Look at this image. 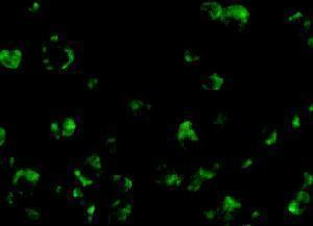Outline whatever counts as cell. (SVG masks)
<instances>
[{"instance_id": "obj_1", "label": "cell", "mask_w": 313, "mask_h": 226, "mask_svg": "<svg viewBox=\"0 0 313 226\" xmlns=\"http://www.w3.org/2000/svg\"><path fill=\"white\" fill-rule=\"evenodd\" d=\"M216 210L219 223L225 225L233 224L242 213L243 201L233 192H220Z\"/></svg>"}, {"instance_id": "obj_2", "label": "cell", "mask_w": 313, "mask_h": 226, "mask_svg": "<svg viewBox=\"0 0 313 226\" xmlns=\"http://www.w3.org/2000/svg\"><path fill=\"white\" fill-rule=\"evenodd\" d=\"M0 65L8 72L20 73L25 66V48L23 43L3 44L0 48Z\"/></svg>"}, {"instance_id": "obj_3", "label": "cell", "mask_w": 313, "mask_h": 226, "mask_svg": "<svg viewBox=\"0 0 313 226\" xmlns=\"http://www.w3.org/2000/svg\"><path fill=\"white\" fill-rule=\"evenodd\" d=\"M10 176V187L15 190L33 188L42 183L43 172L39 167L28 166L14 168Z\"/></svg>"}, {"instance_id": "obj_4", "label": "cell", "mask_w": 313, "mask_h": 226, "mask_svg": "<svg viewBox=\"0 0 313 226\" xmlns=\"http://www.w3.org/2000/svg\"><path fill=\"white\" fill-rule=\"evenodd\" d=\"M226 25H232L239 31L249 27L251 22V10L249 6L239 0H234L226 6Z\"/></svg>"}, {"instance_id": "obj_5", "label": "cell", "mask_w": 313, "mask_h": 226, "mask_svg": "<svg viewBox=\"0 0 313 226\" xmlns=\"http://www.w3.org/2000/svg\"><path fill=\"white\" fill-rule=\"evenodd\" d=\"M185 176L172 168H165L156 173L154 187L161 190L174 191L181 189L185 184Z\"/></svg>"}, {"instance_id": "obj_6", "label": "cell", "mask_w": 313, "mask_h": 226, "mask_svg": "<svg viewBox=\"0 0 313 226\" xmlns=\"http://www.w3.org/2000/svg\"><path fill=\"white\" fill-rule=\"evenodd\" d=\"M175 137L178 143H197L200 139V130L191 117H184L175 126Z\"/></svg>"}, {"instance_id": "obj_7", "label": "cell", "mask_w": 313, "mask_h": 226, "mask_svg": "<svg viewBox=\"0 0 313 226\" xmlns=\"http://www.w3.org/2000/svg\"><path fill=\"white\" fill-rule=\"evenodd\" d=\"M82 167L88 169L89 175H101L106 172L107 164L103 154L99 150H88L82 162Z\"/></svg>"}, {"instance_id": "obj_8", "label": "cell", "mask_w": 313, "mask_h": 226, "mask_svg": "<svg viewBox=\"0 0 313 226\" xmlns=\"http://www.w3.org/2000/svg\"><path fill=\"white\" fill-rule=\"evenodd\" d=\"M203 16L211 22L225 23L226 21V7L217 0H208L200 6Z\"/></svg>"}, {"instance_id": "obj_9", "label": "cell", "mask_w": 313, "mask_h": 226, "mask_svg": "<svg viewBox=\"0 0 313 226\" xmlns=\"http://www.w3.org/2000/svg\"><path fill=\"white\" fill-rule=\"evenodd\" d=\"M280 137H281L280 129L276 125L264 127L262 131L259 133L258 144L263 149L273 150L278 147L280 142Z\"/></svg>"}, {"instance_id": "obj_10", "label": "cell", "mask_w": 313, "mask_h": 226, "mask_svg": "<svg viewBox=\"0 0 313 226\" xmlns=\"http://www.w3.org/2000/svg\"><path fill=\"white\" fill-rule=\"evenodd\" d=\"M81 130V118L76 115H68L63 117L62 134L63 140L74 139Z\"/></svg>"}, {"instance_id": "obj_11", "label": "cell", "mask_w": 313, "mask_h": 226, "mask_svg": "<svg viewBox=\"0 0 313 226\" xmlns=\"http://www.w3.org/2000/svg\"><path fill=\"white\" fill-rule=\"evenodd\" d=\"M127 108L133 117L140 119L148 114L153 105L141 97H134L127 101Z\"/></svg>"}, {"instance_id": "obj_12", "label": "cell", "mask_w": 313, "mask_h": 226, "mask_svg": "<svg viewBox=\"0 0 313 226\" xmlns=\"http://www.w3.org/2000/svg\"><path fill=\"white\" fill-rule=\"evenodd\" d=\"M218 173L206 162L204 164H195L190 168V176L203 180L207 185H210L216 178Z\"/></svg>"}, {"instance_id": "obj_13", "label": "cell", "mask_w": 313, "mask_h": 226, "mask_svg": "<svg viewBox=\"0 0 313 226\" xmlns=\"http://www.w3.org/2000/svg\"><path fill=\"white\" fill-rule=\"evenodd\" d=\"M20 216L23 223L40 224L48 218L49 213L39 208H24L20 212Z\"/></svg>"}, {"instance_id": "obj_14", "label": "cell", "mask_w": 313, "mask_h": 226, "mask_svg": "<svg viewBox=\"0 0 313 226\" xmlns=\"http://www.w3.org/2000/svg\"><path fill=\"white\" fill-rule=\"evenodd\" d=\"M310 210L306 206L302 205L301 202H299L297 199H295L293 196H290L288 199L285 201V207H284V214L286 217L292 218V219H300L302 218L307 211Z\"/></svg>"}, {"instance_id": "obj_15", "label": "cell", "mask_w": 313, "mask_h": 226, "mask_svg": "<svg viewBox=\"0 0 313 226\" xmlns=\"http://www.w3.org/2000/svg\"><path fill=\"white\" fill-rule=\"evenodd\" d=\"M71 174L74 178V182L80 184L85 189L86 188L92 189V188L98 187L94 177H92L91 175H87V173L84 170V168L82 167V165H80V166L77 164L73 165L72 168H71Z\"/></svg>"}, {"instance_id": "obj_16", "label": "cell", "mask_w": 313, "mask_h": 226, "mask_svg": "<svg viewBox=\"0 0 313 226\" xmlns=\"http://www.w3.org/2000/svg\"><path fill=\"white\" fill-rule=\"evenodd\" d=\"M225 84V76L217 72H211L200 76V86L208 91H217Z\"/></svg>"}, {"instance_id": "obj_17", "label": "cell", "mask_w": 313, "mask_h": 226, "mask_svg": "<svg viewBox=\"0 0 313 226\" xmlns=\"http://www.w3.org/2000/svg\"><path fill=\"white\" fill-rule=\"evenodd\" d=\"M133 206H134L133 198L126 201H123L122 205L116 210H114L113 214H112L111 216H113L116 223L127 224L131 222V219L133 216Z\"/></svg>"}, {"instance_id": "obj_18", "label": "cell", "mask_w": 313, "mask_h": 226, "mask_svg": "<svg viewBox=\"0 0 313 226\" xmlns=\"http://www.w3.org/2000/svg\"><path fill=\"white\" fill-rule=\"evenodd\" d=\"M48 4L49 0H30L23 10V15L29 18H38L43 15Z\"/></svg>"}, {"instance_id": "obj_19", "label": "cell", "mask_w": 313, "mask_h": 226, "mask_svg": "<svg viewBox=\"0 0 313 226\" xmlns=\"http://www.w3.org/2000/svg\"><path fill=\"white\" fill-rule=\"evenodd\" d=\"M84 189L85 188L82 187L76 182H74L73 184L68 186V189H67V193H66V198H67V200H68V202L71 203V205H75V203H79V205L83 206L85 201L87 200Z\"/></svg>"}, {"instance_id": "obj_20", "label": "cell", "mask_w": 313, "mask_h": 226, "mask_svg": "<svg viewBox=\"0 0 313 226\" xmlns=\"http://www.w3.org/2000/svg\"><path fill=\"white\" fill-rule=\"evenodd\" d=\"M101 143L105 151L109 154H115L117 150L116 132L113 129H108L101 134Z\"/></svg>"}, {"instance_id": "obj_21", "label": "cell", "mask_w": 313, "mask_h": 226, "mask_svg": "<svg viewBox=\"0 0 313 226\" xmlns=\"http://www.w3.org/2000/svg\"><path fill=\"white\" fill-rule=\"evenodd\" d=\"M233 120V114L230 110H221L212 117V125L216 131L225 129Z\"/></svg>"}, {"instance_id": "obj_22", "label": "cell", "mask_w": 313, "mask_h": 226, "mask_svg": "<svg viewBox=\"0 0 313 226\" xmlns=\"http://www.w3.org/2000/svg\"><path fill=\"white\" fill-rule=\"evenodd\" d=\"M114 186H115V190L117 192H119V195H124V194H128L132 191L133 188V183L134 179L133 176L128 175V174H124V175H117L114 177Z\"/></svg>"}, {"instance_id": "obj_23", "label": "cell", "mask_w": 313, "mask_h": 226, "mask_svg": "<svg viewBox=\"0 0 313 226\" xmlns=\"http://www.w3.org/2000/svg\"><path fill=\"white\" fill-rule=\"evenodd\" d=\"M301 111L295 107L290 108V114H289V121H288V130L290 133H300L302 129V124H303V118H302Z\"/></svg>"}, {"instance_id": "obj_24", "label": "cell", "mask_w": 313, "mask_h": 226, "mask_svg": "<svg viewBox=\"0 0 313 226\" xmlns=\"http://www.w3.org/2000/svg\"><path fill=\"white\" fill-rule=\"evenodd\" d=\"M67 189H68V185H67V182L63 177L57 176L53 178L50 183V193L53 197L61 198L66 196Z\"/></svg>"}, {"instance_id": "obj_25", "label": "cell", "mask_w": 313, "mask_h": 226, "mask_svg": "<svg viewBox=\"0 0 313 226\" xmlns=\"http://www.w3.org/2000/svg\"><path fill=\"white\" fill-rule=\"evenodd\" d=\"M83 206H84V215L86 218V222L87 223L97 222V212H98L97 201H95V199H90V200L87 199Z\"/></svg>"}, {"instance_id": "obj_26", "label": "cell", "mask_w": 313, "mask_h": 226, "mask_svg": "<svg viewBox=\"0 0 313 226\" xmlns=\"http://www.w3.org/2000/svg\"><path fill=\"white\" fill-rule=\"evenodd\" d=\"M292 196L307 208L313 209V191L301 186L297 191L293 193Z\"/></svg>"}, {"instance_id": "obj_27", "label": "cell", "mask_w": 313, "mask_h": 226, "mask_svg": "<svg viewBox=\"0 0 313 226\" xmlns=\"http://www.w3.org/2000/svg\"><path fill=\"white\" fill-rule=\"evenodd\" d=\"M62 121L63 117L55 115L50 119V137L56 140H63L62 134Z\"/></svg>"}, {"instance_id": "obj_28", "label": "cell", "mask_w": 313, "mask_h": 226, "mask_svg": "<svg viewBox=\"0 0 313 226\" xmlns=\"http://www.w3.org/2000/svg\"><path fill=\"white\" fill-rule=\"evenodd\" d=\"M206 186H208L203 180H200L196 177L189 176L188 183L185 185V190L190 194H196L198 192H202Z\"/></svg>"}, {"instance_id": "obj_29", "label": "cell", "mask_w": 313, "mask_h": 226, "mask_svg": "<svg viewBox=\"0 0 313 226\" xmlns=\"http://www.w3.org/2000/svg\"><path fill=\"white\" fill-rule=\"evenodd\" d=\"M305 13L303 11L300 10H295V11H286L285 15H284V22L287 24L290 25H296V24H300L301 21L303 20V18L305 17Z\"/></svg>"}, {"instance_id": "obj_30", "label": "cell", "mask_w": 313, "mask_h": 226, "mask_svg": "<svg viewBox=\"0 0 313 226\" xmlns=\"http://www.w3.org/2000/svg\"><path fill=\"white\" fill-rule=\"evenodd\" d=\"M249 215L251 222L254 224H262L267 218L266 210L263 208H251Z\"/></svg>"}, {"instance_id": "obj_31", "label": "cell", "mask_w": 313, "mask_h": 226, "mask_svg": "<svg viewBox=\"0 0 313 226\" xmlns=\"http://www.w3.org/2000/svg\"><path fill=\"white\" fill-rule=\"evenodd\" d=\"M259 166V161L255 157H241L239 160V168L243 172H251Z\"/></svg>"}, {"instance_id": "obj_32", "label": "cell", "mask_w": 313, "mask_h": 226, "mask_svg": "<svg viewBox=\"0 0 313 226\" xmlns=\"http://www.w3.org/2000/svg\"><path fill=\"white\" fill-rule=\"evenodd\" d=\"M301 186L313 191V168L305 167L302 170Z\"/></svg>"}, {"instance_id": "obj_33", "label": "cell", "mask_w": 313, "mask_h": 226, "mask_svg": "<svg viewBox=\"0 0 313 226\" xmlns=\"http://www.w3.org/2000/svg\"><path fill=\"white\" fill-rule=\"evenodd\" d=\"M200 61V55L198 52L191 48V47H186L184 51V64L187 66H195L199 63Z\"/></svg>"}, {"instance_id": "obj_34", "label": "cell", "mask_w": 313, "mask_h": 226, "mask_svg": "<svg viewBox=\"0 0 313 226\" xmlns=\"http://www.w3.org/2000/svg\"><path fill=\"white\" fill-rule=\"evenodd\" d=\"M84 86L91 91H98L100 89V81L96 75L90 74L84 77Z\"/></svg>"}, {"instance_id": "obj_35", "label": "cell", "mask_w": 313, "mask_h": 226, "mask_svg": "<svg viewBox=\"0 0 313 226\" xmlns=\"http://www.w3.org/2000/svg\"><path fill=\"white\" fill-rule=\"evenodd\" d=\"M10 138H11V131L8 125L3 124L0 126V147H2V150L8 147V144L10 143Z\"/></svg>"}, {"instance_id": "obj_36", "label": "cell", "mask_w": 313, "mask_h": 226, "mask_svg": "<svg viewBox=\"0 0 313 226\" xmlns=\"http://www.w3.org/2000/svg\"><path fill=\"white\" fill-rule=\"evenodd\" d=\"M202 219L207 223L218 222V212L216 209L206 208L202 211Z\"/></svg>"}, {"instance_id": "obj_37", "label": "cell", "mask_w": 313, "mask_h": 226, "mask_svg": "<svg viewBox=\"0 0 313 226\" xmlns=\"http://www.w3.org/2000/svg\"><path fill=\"white\" fill-rule=\"evenodd\" d=\"M301 26V32L303 34H309L313 31V16L311 15H305L303 20L300 23Z\"/></svg>"}, {"instance_id": "obj_38", "label": "cell", "mask_w": 313, "mask_h": 226, "mask_svg": "<svg viewBox=\"0 0 313 226\" xmlns=\"http://www.w3.org/2000/svg\"><path fill=\"white\" fill-rule=\"evenodd\" d=\"M17 192H19V190H15L13 188H11L10 190H8L5 194V202L7 206H15L16 202L18 201V194Z\"/></svg>"}, {"instance_id": "obj_39", "label": "cell", "mask_w": 313, "mask_h": 226, "mask_svg": "<svg viewBox=\"0 0 313 226\" xmlns=\"http://www.w3.org/2000/svg\"><path fill=\"white\" fill-rule=\"evenodd\" d=\"M62 40H64V35L62 34V32L61 31H59L57 27L55 29L54 27V30L50 32V35H49V44H51V45H57V44H59V43H61L62 42Z\"/></svg>"}, {"instance_id": "obj_40", "label": "cell", "mask_w": 313, "mask_h": 226, "mask_svg": "<svg viewBox=\"0 0 313 226\" xmlns=\"http://www.w3.org/2000/svg\"><path fill=\"white\" fill-rule=\"evenodd\" d=\"M303 114L307 118H313V98L308 99L303 106Z\"/></svg>"}, {"instance_id": "obj_41", "label": "cell", "mask_w": 313, "mask_h": 226, "mask_svg": "<svg viewBox=\"0 0 313 226\" xmlns=\"http://www.w3.org/2000/svg\"><path fill=\"white\" fill-rule=\"evenodd\" d=\"M304 43H305L306 48L313 52V32H311V33L305 35V37H304Z\"/></svg>"}]
</instances>
